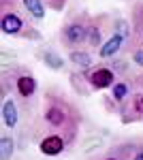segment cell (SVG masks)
<instances>
[{
  "instance_id": "obj_16",
  "label": "cell",
  "mask_w": 143,
  "mask_h": 160,
  "mask_svg": "<svg viewBox=\"0 0 143 160\" xmlns=\"http://www.w3.org/2000/svg\"><path fill=\"white\" fill-rule=\"evenodd\" d=\"M43 62L47 64L49 68H54V71H60V68L64 66V60L60 58L56 51H51V49H45V51H43Z\"/></svg>"
},
{
  "instance_id": "obj_13",
  "label": "cell",
  "mask_w": 143,
  "mask_h": 160,
  "mask_svg": "<svg viewBox=\"0 0 143 160\" xmlns=\"http://www.w3.org/2000/svg\"><path fill=\"white\" fill-rule=\"evenodd\" d=\"M130 30H132V38L143 45V2H137L132 7V15H130Z\"/></svg>"
},
{
  "instance_id": "obj_8",
  "label": "cell",
  "mask_w": 143,
  "mask_h": 160,
  "mask_svg": "<svg viewBox=\"0 0 143 160\" xmlns=\"http://www.w3.org/2000/svg\"><path fill=\"white\" fill-rule=\"evenodd\" d=\"M135 94L132 92V83L128 79H120L115 81L113 86H111V92H109V102H113V105H118L120 109L130 100V96Z\"/></svg>"
},
{
  "instance_id": "obj_19",
  "label": "cell",
  "mask_w": 143,
  "mask_h": 160,
  "mask_svg": "<svg viewBox=\"0 0 143 160\" xmlns=\"http://www.w3.org/2000/svg\"><path fill=\"white\" fill-rule=\"evenodd\" d=\"M43 2H45L47 7H51L54 11H62V9L66 7V2H69V0H43Z\"/></svg>"
},
{
  "instance_id": "obj_21",
  "label": "cell",
  "mask_w": 143,
  "mask_h": 160,
  "mask_svg": "<svg viewBox=\"0 0 143 160\" xmlns=\"http://www.w3.org/2000/svg\"><path fill=\"white\" fill-rule=\"evenodd\" d=\"M135 83H137V86H139V90H141V92H143V73L139 75L137 79H135Z\"/></svg>"
},
{
  "instance_id": "obj_6",
  "label": "cell",
  "mask_w": 143,
  "mask_h": 160,
  "mask_svg": "<svg viewBox=\"0 0 143 160\" xmlns=\"http://www.w3.org/2000/svg\"><path fill=\"white\" fill-rule=\"evenodd\" d=\"M69 148H71V143L62 135H58V132H45L38 139V149L45 156H60L64 149H69Z\"/></svg>"
},
{
  "instance_id": "obj_4",
  "label": "cell",
  "mask_w": 143,
  "mask_h": 160,
  "mask_svg": "<svg viewBox=\"0 0 143 160\" xmlns=\"http://www.w3.org/2000/svg\"><path fill=\"white\" fill-rule=\"evenodd\" d=\"M11 77V86H4V88H11L13 92L17 94V98L28 102V100H32L36 96V90H38V83H36L34 75L30 73L26 66H17Z\"/></svg>"
},
{
  "instance_id": "obj_10",
  "label": "cell",
  "mask_w": 143,
  "mask_h": 160,
  "mask_svg": "<svg viewBox=\"0 0 143 160\" xmlns=\"http://www.w3.org/2000/svg\"><path fill=\"white\" fill-rule=\"evenodd\" d=\"M100 22H105V17L103 15H98V17H92L90 19V28H88V47L90 49H100L103 47V32H105V26L100 24Z\"/></svg>"
},
{
  "instance_id": "obj_7",
  "label": "cell",
  "mask_w": 143,
  "mask_h": 160,
  "mask_svg": "<svg viewBox=\"0 0 143 160\" xmlns=\"http://www.w3.org/2000/svg\"><path fill=\"white\" fill-rule=\"evenodd\" d=\"M122 113V122H141L143 120V92H135L130 96V100L120 109Z\"/></svg>"
},
{
  "instance_id": "obj_14",
  "label": "cell",
  "mask_w": 143,
  "mask_h": 160,
  "mask_svg": "<svg viewBox=\"0 0 143 160\" xmlns=\"http://www.w3.org/2000/svg\"><path fill=\"white\" fill-rule=\"evenodd\" d=\"M22 7L32 19H43L45 17V2L43 0H22Z\"/></svg>"
},
{
  "instance_id": "obj_17",
  "label": "cell",
  "mask_w": 143,
  "mask_h": 160,
  "mask_svg": "<svg viewBox=\"0 0 143 160\" xmlns=\"http://www.w3.org/2000/svg\"><path fill=\"white\" fill-rule=\"evenodd\" d=\"M13 149H15L13 139L9 135H2V137H0V160H11Z\"/></svg>"
},
{
  "instance_id": "obj_18",
  "label": "cell",
  "mask_w": 143,
  "mask_h": 160,
  "mask_svg": "<svg viewBox=\"0 0 143 160\" xmlns=\"http://www.w3.org/2000/svg\"><path fill=\"white\" fill-rule=\"evenodd\" d=\"M130 60H132V64L143 68V45H135L130 49Z\"/></svg>"
},
{
  "instance_id": "obj_5",
  "label": "cell",
  "mask_w": 143,
  "mask_h": 160,
  "mask_svg": "<svg viewBox=\"0 0 143 160\" xmlns=\"http://www.w3.org/2000/svg\"><path fill=\"white\" fill-rule=\"evenodd\" d=\"M84 79L85 83L90 86V90H107L115 83V71L107 66V64H98L94 68H90V71H84Z\"/></svg>"
},
{
  "instance_id": "obj_20",
  "label": "cell",
  "mask_w": 143,
  "mask_h": 160,
  "mask_svg": "<svg viewBox=\"0 0 143 160\" xmlns=\"http://www.w3.org/2000/svg\"><path fill=\"white\" fill-rule=\"evenodd\" d=\"M92 160H120V158L115 156V154H113V152H111V149H109L107 154H103V156H96V158H92Z\"/></svg>"
},
{
  "instance_id": "obj_12",
  "label": "cell",
  "mask_w": 143,
  "mask_h": 160,
  "mask_svg": "<svg viewBox=\"0 0 143 160\" xmlns=\"http://www.w3.org/2000/svg\"><path fill=\"white\" fill-rule=\"evenodd\" d=\"M2 124L9 130L17 128V124H19V111L11 96H4V102H2Z\"/></svg>"
},
{
  "instance_id": "obj_11",
  "label": "cell",
  "mask_w": 143,
  "mask_h": 160,
  "mask_svg": "<svg viewBox=\"0 0 143 160\" xmlns=\"http://www.w3.org/2000/svg\"><path fill=\"white\" fill-rule=\"evenodd\" d=\"M120 160H143V143H122L111 148Z\"/></svg>"
},
{
  "instance_id": "obj_1",
  "label": "cell",
  "mask_w": 143,
  "mask_h": 160,
  "mask_svg": "<svg viewBox=\"0 0 143 160\" xmlns=\"http://www.w3.org/2000/svg\"><path fill=\"white\" fill-rule=\"evenodd\" d=\"M41 118H43L47 132L62 135L71 145L77 141L79 126L84 122V118H81V111L77 109V105L66 96L47 90L43 96V115Z\"/></svg>"
},
{
  "instance_id": "obj_3",
  "label": "cell",
  "mask_w": 143,
  "mask_h": 160,
  "mask_svg": "<svg viewBox=\"0 0 143 160\" xmlns=\"http://www.w3.org/2000/svg\"><path fill=\"white\" fill-rule=\"evenodd\" d=\"M90 15H77L73 19H66V24L60 28V43L69 51L81 49L88 43V28H90Z\"/></svg>"
},
{
  "instance_id": "obj_15",
  "label": "cell",
  "mask_w": 143,
  "mask_h": 160,
  "mask_svg": "<svg viewBox=\"0 0 143 160\" xmlns=\"http://www.w3.org/2000/svg\"><path fill=\"white\" fill-rule=\"evenodd\" d=\"M69 60H71L73 64H77V66H81L84 71L92 66V56H90V51H85V49H73V51H69Z\"/></svg>"
},
{
  "instance_id": "obj_9",
  "label": "cell",
  "mask_w": 143,
  "mask_h": 160,
  "mask_svg": "<svg viewBox=\"0 0 143 160\" xmlns=\"http://www.w3.org/2000/svg\"><path fill=\"white\" fill-rule=\"evenodd\" d=\"M126 41H128V37H124V34H118V32H113V34H111V37H109L105 43H103V47L98 49V58H100V60H109V58L118 56L120 51L124 49Z\"/></svg>"
},
{
  "instance_id": "obj_2",
  "label": "cell",
  "mask_w": 143,
  "mask_h": 160,
  "mask_svg": "<svg viewBox=\"0 0 143 160\" xmlns=\"http://www.w3.org/2000/svg\"><path fill=\"white\" fill-rule=\"evenodd\" d=\"M0 30L7 34V37H17V38H26V41H32L38 38L32 24L26 19V15L13 0H0Z\"/></svg>"
}]
</instances>
